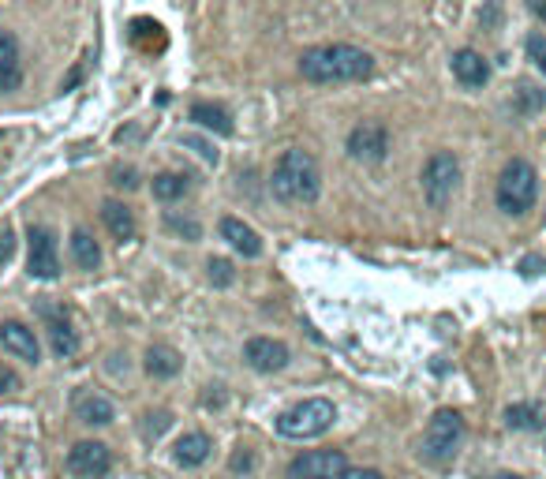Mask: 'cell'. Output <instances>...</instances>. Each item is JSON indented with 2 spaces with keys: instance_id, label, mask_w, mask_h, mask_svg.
<instances>
[{
  "instance_id": "6da1fadb",
  "label": "cell",
  "mask_w": 546,
  "mask_h": 479,
  "mask_svg": "<svg viewBox=\"0 0 546 479\" xmlns=\"http://www.w3.org/2000/svg\"><path fill=\"white\" fill-rule=\"evenodd\" d=\"M371 72H374V56L355 46H345V41L314 46L300 56V75L307 82H322V87H329V82H360Z\"/></svg>"
},
{
  "instance_id": "7a4b0ae2",
  "label": "cell",
  "mask_w": 546,
  "mask_h": 479,
  "mask_svg": "<svg viewBox=\"0 0 546 479\" xmlns=\"http://www.w3.org/2000/svg\"><path fill=\"white\" fill-rule=\"evenodd\" d=\"M322 192L319 161L307 150H285L273 165V195L285 202H314Z\"/></svg>"
},
{
  "instance_id": "3957f363",
  "label": "cell",
  "mask_w": 546,
  "mask_h": 479,
  "mask_svg": "<svg viewBox=\"0 0 546 479\" xmlns=\"http://www.w3.org/2000/svg\"><path fill=\"white\" fill-rule=\"evenodd\" d=\"M535 195H539V173H535V165L524 161V158H513L506 169H501L498 187H494L498 210L509 214V218H520V214H528L532 206H535Z\"/></svg>"
},
{
  "instance_id": "277c9868",
  "label": "cell",
  "mask_w": 546,
  "mask_h": 479,
  "mask_svg": "<svg viewBox=\"0 0 546 479\" xmlns=\"http://www.w3.org/2000/svg\"><path fill=\"white\" fill-rule=\"evenodd\" d=\"M333 420H337V408H333V401L326 398H307L300 405H292L277 415V434L281 439H319V434H326L333 427Z\"/></svg>"
},
{
  "instance_id": "5b68a950",
  "label": "cell",
  "mask_w": 546,
  "mask_h": 479,
  "mask_svg": "<svg viewBox=\"0 0 546 479\" xmlns=\"http://www.w3.org/2000/svg\"><path fill=\"white\" fill-rule=\"evenodd\" d=\"M460 442H465V420H460V412L438 408L431 415L427 431H423V446H419V457H423L427 465H446V461H453V453H456Z\"/></svg>"
},
{
  "instance_id": "8992f818",
  "label": "cell",
  "mask_w": 546,
  "mask_h": 479,
  "mask_svg": "<svg viewBox=\"0 0 546 479\" xmlns=\"http://www.w3.org/2000/svg\"><path fill=\"white\" fill-rule=\"evenodd\" d=\"M456 184H460V161H456V154H449V150L431 154L427 169H423V192H427V202L434 206V210H442V206L453 199Z\"/></svg>"
},
{
  "instance_id": "52a82bcc",
  "label": "cell",
  "mask_w": 546,
  "mask_h": 479,
  "mask_svg": "<svg viewBox=\"0 0 546 479\" xmlns=\"http://www.w3.org/2000/svg\"><path fill=\"white\" fill-rule=\"evenodd\" d=\"M348 457L341 449H307L288 465V479H341Z\"/></svg>"
},
{
  "instance_id": "ba28073f",
  "label": "cell",
  "mask_w": 546,
  "mask_h": 479,
  "mask_svg": "<svg viewBox=\"0 0 546 479\" xmlns=\"http://www.w3.org/2000/svg\"><path fill=\"white\" fill-rule=\"evenodd\" d=\"M348 154L355 161H382L389 154V132H386V124H378V120H363V124H355V128L348 132Z\"/></svg>"
},
{
  "instance_id": "9c48e42d",
  "label": "cell",
  "mask_w": 546,
  "mask_h": 479,
  "mask_svg": "<svg viewBox=\"0 0 546 479\" xmlns=\"http://www.w3.org/2000/svg\"><path fill=\"white\" fill-rule=\"evenodd\" d=\"M30 255H27V269L30 278H41V281H53L60 274V255H56V236L49 233L46 225H30Z\"/></svg>"
},
{
  "instance_id": "30bf717a",
  "label": "cell",
  "mask_w": 546,
  "mask_h": 479,
  "mask_svg": "<svg viewBox=\"0 0 546 479\" xmlns=\"http://www.w3.org/2000/svg\"><path fill=\"white\" fill-rule=\"evenodd\" d=\"M113 468V453L105 442H75L68 449V472L75 479H105Z\"/></svg>"
},
{
  "instance_id": "8fae6325",
  "label": "cell",
  "mask_w": 546,
  "mask_h": 479,
  "mask_svg": "<svg viewBox=\"0 0 546 479\" xmlns=\"http://www.w3.org/2000/svg\"><path fill=\"white\" fill-rule=\"evenodd\" d=\"M243 360L255 367L259 374L285 371L288 367V345L285 341H273V338H251L243 345Z\"/></svg>"
},
{
  "instance_id": "7c38bea8",
  "label": "cell",
  "mask_w": 546,
  "mask_h": 479,
  "mask_svg": "<svg viewBox=\"0 0 546 479\" xmlns=\"http://www.w3.org/2000/svg\"><path fill=\"white\" fill-rule=\"evenodd\" d=\"M0 345H4L12 356L27 360V364H38V360H41V345H38V338H34V329L23 326V322H15V319L0 326Z\"/></svg>"
},
{
  "instance_id": "4fadbf2b",
  "label": "cell",
  "mask_w": 546,
  "mask_h": 479,
  "mask_svg": "<svg viewBox=\"0 0 546 479\" xmlns=\"http://www.w3.org/2000/svg\"><path fill=\"white\" fill-rule=\"evenodd\" d=\"M23 79V56H19V41L12 30L0 27V94L15 90Z\"/></svg>"
},
{
  "instance_id": "5bb4252c",
  "label": "cell",
  "mask_w": 546,
  "mask_h": 479,
  "mask_svg": "<svg viewBox=\"0 0 546 479\" xmlns=\"http://www.w3.org/2000/svg\"><path fill=\"white\" fill-rule=\"evenodd\" d=\"M453 75L465 82V87H482V82L491 79V64H487V56L475 53V49H456L453 53Z\"/></svg>"
},
{
  "instance_id": "9a60e30c",
  "label": "cell",
  "mask_w": 546,
  "mask_h": 479,
  "mask_svg": "<svg viewBox=\"0 0 546 479\" xmlns=\"http://www.w3.org/2000/svg\"><path fill=\"white\" fill-rule=\"evenodd\" d=\"M221 240L233 244V252H240L243 259H259L262 255V240L251 225H243L240 218H225L221 221Z\"/></svg>"
},
{
  "instance_id": "2e32d148",
  "label": "cell",
  "mask_w": 546,
  "mask_h": 479,
  "mask_svg": "<svg viewBox=\"0 0 546 479\" xmlns=\"http://www.w3.org/2000/svg\"><path fill=\"white\" fill-rule=\"evenodd\" d=\"M41 315H46L49 322V341H53V352L60 360H72L75 352H79V338H75V329L68 326V319L60 315L56 307H41Z\"/></svg>"
},
{
  "instance_id": "e0dca14e",
  "label": "cell",
  "mask_w": 546,
  "mask_h": 479,
  "mask_svg": "<svg viewBox=\"0 0 546 479\" xmlns=\"http://www.w3.org/2000/svg\"><path fill=\"white\" fill-rule=\"evenodd\" d=\"M187 116H192L202 132H214V135H233L236 132V124H233V116H228V109L214 106V101H195Z\"/></svg>"
},
{
  "instance_id": "ac0fdd59",
  "label": "cell",
  "mask_w": 546,
  "mask_h": 479,
  "mask_svg": "<svg viewBox=\"0 0 546 479\" xmlns=\"http://www.w3.org/2000/svg\"><path fill=\"white\" fill-rule=\"evenodd\" d=\"M75 420L87 423V427L113 423V405H109V398H101V393H79V398H75Z\"/></svg>"
},
{
  "instance_id": "d6986e66",
  "label": "cell",
  "mask_w": 546,
  "mask_h": 479,
  "mask_svg": "<svg viewBox=\"0 0 546 479\" xmlns=\"http://www.w3.org/2000/svg\"><path fill=\"white\" fill-rule=\"evenodd\" d=\"M142 367H146L150 379H176L183 360H180V352L169 348V345H150V348H146V364Z\"/></svg>"
},
{
  "instance_id": "ffe728a7",
  "label": "cell",
  "mask_w": 546,
  "mask_h": 479,
  "mask_svg": "<svg viewBox=\"0 0 546 479\" xmlns=\"http://www.w3.org/2000/svg\"><path fill=\"white\" fill-rule=\"evenodd\" d=\"M209 449H214V442H209L202 431H192V434H183V439L176 442V453L173 457H176L180 468H199L206 457H209Z\"/></svg>"
},
{
  "instance_id": "44dd1931",
  "label": "cell",
  "mask_w": 546,
  "mask_h": 479,
  "mask_svg": "<svg viewBox=\"0 0 546 479\" xmlns=\"http://www.w3.org/2000/svg\"><path fill=\"white\" fill-rule=\"evenodd\" d=\"M101 221H105V228H109L120 244L135 236V214L124 202H105L101 206Z\"/></svg>"
},
{
  "instance_id": "7402d4cb",
  "label": "cell",
  "mask_w": 546,
  "mask_h": 479,
  "mask_svg": "<svg viewBox=\"0 0 546 479\" xmlns=\"http://www.w3.org/2000/svg\"><path fill=\"white\" fill-rule=\"evenodd\" d=\"M72 259H75L79 269H98L101 266V247H98V240L82 225L72 233Z\"/></svg>"
},
{
  "instance_id": "603a6c76",
  "label": "cell",
  "mask_w": 546,
  "mask_h": 479,
  "mask_svg": "<svg viewBox=\"0 0 546 479\" xmlns=\"http://www.w3.org/2000/svg\"><path fill=\"white\" fill-rule=\"evenodd\" d=\"M192 192V176L187 173H158L154 176V199L161 202H176Z\"/></svg>"
},
{
  "instance_id": "cb8c5ba5",
  "label": "cell",
  "mask_w": 546,
  "mask_h": 479,
  "mask_svg": "<svg viewBox=\"0 0 546 479\" xmlns=\"http://www.w3.org/2000/svg\"><path fill=\"white\" fill-rule=\"evenodd\" d=\"M506 423L513 431H539L542 427V408L539 405H509L506 408Z\"/></svg>"
},
{
  "instance_id": "d4e9b609",
  "label": "cell",
  "mask_w": 546,
  "mask_h": 479,
  "mask_svg": "<svg viewBox=\"0 0 546 479\" xmlns=\"http://www.w3.org/2000/svg\"><path fill=\"white\" fill-rule=\"evenodd\" d=\"M516 98H520V113H524V116H532V113H539V109L546 106V94L535 90V87H528V82H524V87L516 90Z\"/></svg>"
},
{
  "instance_id": "484cf974",
  "label": "cell",
  "mask_w": 546,
  "mask_h": 479,
  "mask_svg": "<svg viewBox=\"0 0 546 479\" xmlns=\"http://www.w3.org/2000/svg\"><path fill=\"white\" fill-rule=\"evenodd\" d=\"M206 269H209V281L221 285V288L233 285V278H236V274H233V262H228V259H209Z\"/></svg>"
},
{
  "instance_id": "4316f807",
  "label": "cell",
  "mask_w": 546,
  "mask_h": 479,
  "mask_svg": "<svg viewBox=\"0 0 546 479\" xmlns=\"http://www.w3.org/2000/svg\"><path fill=\"white\" fill-rule=\"evenodd\" d=\"M165 225H169L173 233L187 236V240H199V221H192V218H176V214H165Z\"/></svg>"
},
{
  "instance_id": "83f0119b",
  "label": "cell",
  "mask_w": 546,
  "mask_h": 479,
  "mask_svg": "<svg viewBox=\"0 0 546 479\" xmlns=\"http://www.w3.org/2000/svg\"><path fill=\"white\" fill-rule=\"evenodd\" d=\"M528 56L535 60V68L546 75V38H542V34H532V38H528Z\"/></svg>"
},
{
  "instance_id": "f1b7e54d",
  "label": "cell",
  "mask_w": 546,
  "mask_h": 479,
  "mask_svg": "<svg viewBox=\"0 0 546 479\" xmlns=\"http://www.w3.org/2000/svg\"><path fill=\"white\" fill-rule=\"evenodd\" d=\"M12 255H15V233L4 225V228H0V266L12 262Z\"/></svg>"
},
{
  "instance_id": "f546056e",
  "label": "cell",
  "mask_w": 546,
  "mask_h": 479,
  "mask_svg": "<svg viewBox=\"0 0 546 479\" xmlns=\"http://www.w3.org/2000/svg\"><path fill=\"white\" fill-rule=\"evenodd\" d=\"M12 389H19V374L12 367L0 364V398H4V393H12Z\"/></svg>"
},
{
  "instance_id": "4dcf8cb0",
  "label": "cell",
  "mask_w": 546,
  "mask_h": 479,
  "mask_svg": "<svg viewBox=\"0 0 546 479\" xmlns=\"http://www.w3.org/2000/svg\"><path fill=\"white\" fill-rule=\"evenodd\" d=\"M341 479H386L382 472H374V468H348Z\"/></svg>"
},
{
  "instance_id": "1f68e13d",
  "label": "cell",
  "mask_w": 546,
  "mask_h": 479,
  "mask_svg": "<svg viewBox=\"0 0 546 479\" xmlns=\"http://www.w3.org/2000/svg\"><path fill=\"white\" fill-rule=\"evenodd\" d=\"M113 184H116V187H135L139 180H135V173H132V169H124V173L116 169V173H113Z\"/></svg>"
},
{
  "instance_id": "d6a6232c",
  "label": "cell",
  "mask_w": 546,
  "mask_h": 479,
  "mask_svg": "<svg viewBox=\"0 0 546 479\" xmlns=\"http://www.w3.org/2000/svg\"><path fill=\"white\" fill-rule=\"evenodd\" d=\"M251 468V453H236L233 457V472H247Z\"/></svg>"
},
{
  "instance_id": "836d02e7",
  "label": "cell",
  "mask_w": 546,
  "mask_h": 479,
  "mask_svg": "<svg viewBox=\"0 0 546 479\" xmlns=\"http://www.w3.org/2000/svg\"><path fill=\"white\" fill-rule=\"evenodd\" d=\"M535 15H542V19H546V4H535Z\"/></svg>"
},
{
  "instance_id": "e575fe53",
  "label": "cell",
  "mask_w": 546,
  "mask_h": 479,
  "mask_svg": "<svg viewBox=\"0 0 546 479\" xmlns=\"http://www.w3.org/2000/svg\"><path fill=\"white\" fill-rule=\"evenodd\" d=\"M491 479H520V475H509V472H506V475H491Z\"/></svg>"
}]
</instances>
